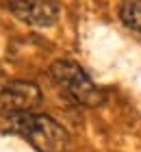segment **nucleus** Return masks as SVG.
<instances>
[{"instance_id": "f257e3e1", "label": "nucleus", "mask_w": 141, "mask_h": 152, "mask_svg": "<svg viewBox=\"0 0 141 152\" xmlns=\"http://www.w3.org/2000/svg\"><path fill=\"white\" fill-rule=\"evenodd\" d=\"M0 130L2 133H9V130L18 133L37 152H65L67 148L65 128L48 115L0 109Z\"/></svg>"}, {"instance_id": "f03ea898", "label": "nucleus", "mask_w": 141, "mask_h": 152, "mask_svg": "<svg viewBox=\"0 0 141 152\" xmlns=\"http://www.w3.org/2000/svg\"><path fill=\"white\" fill-rule=\"evenodd\" d=\"M50 74L76 102H80V104L100 107L104 102V94L91 83V78L74 61H54L52 67H50Z\"/></svg>"}, {"instance_id": "7ed1b4c3", "label": "nucleus", "mask_w": 141, "mask_h": 152, "mask_svg": "<svg viewBox=\"0 0 141 152\" xmlns=\"http://www.w3.org/2000/svg\"><path fill=\"white\" fill-rule=\"evenodd\" d=\"M7 7L15 18L33 26H48L59 15L56 0H7Z\"/></svg>"}, {"instance_id": "20e7f679", "label": "nucleus", "mask_w": 141, "mask_h": 152, "mask_svg": "<svg viewBox=\"0 0 141 152\" xmlns=\"http://www.w3.org/2000/svg\"><path fill=\"white\" fill-rule=\"evenodd\" d=\"M39 102L41 91L26 80H13L0 91V104L9 111H33Z\"/></svg>"}, {"instance_id": "39448f33", "label": "nucleus", "mask_w": 141, "mask_h": 152, "mask_svg": "<svg viewBox=\"0 0 141 152\" xmlns=\"http://www.w3.org/2000/svg\"><path fill=\"white\" fill-rule=\"evenodd\" d=\"M124 24L141 33V0H124L119 9Z\"/></svg>"}]
</instances>
